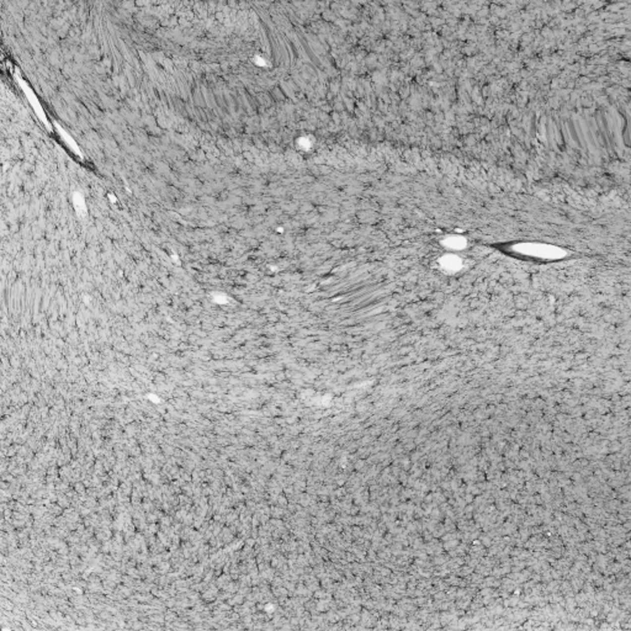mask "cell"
Here are the masks:
<instances>
[{"label":"cell","mask_w":631,"mask_h":631,"mask_svg":"<svg viewBox=\"0 0 631 631\" xmlns=\"http://www.w3.org/2000/svg\"><path fill=\"white\" fill-rule=\"evenodd\" d=\"M17 82H19V84L21 85V88H22V90H24V93L26 94L27 99H29V101H30V104L32 105V108H34L35 113H36L37 116H39V117L41 118L42 121H44L45 125L48 127V130H51V125L48 123V121H47V118H46V115H45L44 110H42L41 104L39 103V100H37V98H36V95L34 94V91L30 89L29 87H27V84L24 82V80L21 79V78H17Z\"/></svg>","instance_id":"6da1fadb"},{"label":"cell","mask_w":631,"mask_h":631,"mask_svg":"<svg viewBox=\"0 0 631 631\" xmlns=\"http://www.w3.org/2000/svg\"><path fill=\"white\" fill-rule=\"evenodd\" d=\"M55 125H56V127H57V130H58V133H59V135H60V136H62V138H63V139H64V142H65V143H67V144H68V146H69V148H72V151H73V152H74V153H75V154H78V156H79V157H82V152H80V149H79V147H78V146H77V143H75V141H74V139H73V138H72V137H70L69 135H68V133H67V132H65V131H64V130H63V128H62V127H60V126H59V125H57V123H55Z\"/></svg>","instance_id":"7a4b0ae2"}]
</instances>
